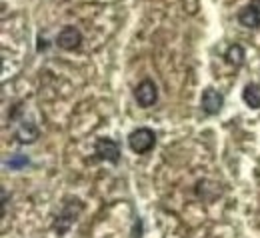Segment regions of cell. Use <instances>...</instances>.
Listing matches in <instances>:
<instances>
[{"mask_svg": "<svg viewBox=\"0 0 260 238\" xmlns=\"http://www.w3.org/2000/svg\"><path fill=\"white\" fill-rule=\"evenodd\" d=\"M236 18L244 28H250V30L260 28V0H250L246 6H242Z\"/></svg>", "mask_w": 260, "mask_h": 238, "instance_id": "4", "label": "cell"}, {"mask_svg": "<svg viewBox=\"0 0 260 238\" xmlns=\"http://www.w3.org/2000/svg\"><path fill=\"white\" fill-rule=\"evenodd\" d=\"M56 44L62 50H76L82 44V34L76 26H64L56 36Z\"/></svg>", "mask_w": 260, "mask_h": 238, "instance_id": "6", "label": "cell"}, {"mask_svg": "<svg viewBox=\"0 0 260 238\" xmlns=\"http://www.w3.org/2000/svg\"><path fill=\"white\" fill-rule=\"evenodd\" d=\"M134 100H136L138 106H142V108L154 106L156 100H158V88H156L154 80H150V78L142 80V82L134 88Z\"/></svg>", "mask_w": 260, "mask_h": 238, "instance_id": "3", "label": "cell"}, {"mask_svg": "<svg viewBox=\"0 0 260 238\" xmlns=\"http://www.w3.org/2000/svg\"><path fill=\"white\" fill-rule=\"evenodd\" d=\"M28 164H30V158H28L26 154H20V152L10 154V156L6 158V168H10V170H22V168H26Z\"/></svg>", "mask_w": 260, "mask_h": 238, "instance_id": "10", "label": "cell"}, {"mask_svg": "<svg viewBox=\"0 0 260 238\" xmlns=\"http://www.w3.org/2000/svg\"><path fill=\"white\" fill-rule=\"evenodd\" d=\"M200 106L210 116L212 114H218L222 110V106H224V96L218 90H214V88H204L202 90V96H200Z\"/></svg>", "mask_w": 260, "mask_h": 238, "instance_id": "5", "label": "cell"}, {"mask_svg": "<svg viewBox=\"0 0 260 238\" xmlns=\"http://www.w3.org/2000/svg\"><path fill=\"white\" fill-rule=\"evenodd\" d=\"M154 144H156V134L148 126H140L128 134V148L134 154H146L154 148Z\"/></svg>", "mask_w": 260, "mask_h": 238, "instance_id": "1", "label": "cell"}, {"mask_svg": "<svg viewBox=\"0 0 260 238\" xmlns=\"http://www.w3.org/2000/svg\"><path fill=\"white\" fill-rule=\"evenodd\" d=\"M94 156L98 160H108L110 164H118L120 160V146L116 144V140L108 138V136H100L94 144Z\"/></svg>", "mask_w": 260, "mask_h": 238, "instance_id": "2", "label": "cell"}, {"mask_svg": "<svg viewBox=\"0 0 260 238\" xmlns=\"http://www.w3.org/2000/svg\"><path fill=\"white\" fill-rule=\"evenodd\" d=\"M242 100L248 108H260V84L258 82H248L242 88Z\"/></svg>", "mask_w": 260, "mask_h": 238, "instance_id": "7", "label": "cell"}, {"mask_svg": "<svg viewBox=\"0 0 260 238\" xmlns=\"http://www.w3.org/2000/svg\"><path fill=\"white\" fill-rule=\"evenodd\" d=\"M38 136H40V130H38V126L34 122H22L20 128L16 130V138L22 144H30L34 140H38Z\"/></svg>", "mask_w": 260, "mask_h": 238, "instance_id": "8", "label": "cell"}, {"mask_svg": "<svg viewBox=\"0 0 260 238\" xmlns=\"http://www.w3.org/2000/svg\"><path fill=\"white\" fill-rule=\"evenodd\" d=\"M244 58H246V52H244V48L240 44H230L228 50L224 52V60H226L228 64H232V66L244 64Z\"/></svg>", "mask_w": 260, "mask_h": 238, "instance_id": "9", "label": "cell"}]
</instances>
